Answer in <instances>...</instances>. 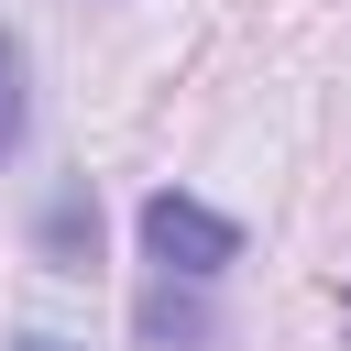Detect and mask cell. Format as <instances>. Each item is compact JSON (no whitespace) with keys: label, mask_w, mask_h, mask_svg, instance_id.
Segmentation results:
<instances>
[{"label":"cell","mask_w":351,"mask_h":351,"mask_svg":"<svg viewBox=\"0 0 351 351\" xmlns=\"http://www.w3.org/2000/svg\"><path fill=\"white\" fill-rule=\"evenodd\" d=\"M143 252H154L176 285H208V274L241 263V219H219V208L186 197V186H154V197H143Z\"/></svg>","instance_id":"obj_1"},{"label":"cell","mask_w":351,"mask_h":351,"mask_svg":"<svg viewBox=\"0 0 351 351\" xmlns=\"http://www.w3.org/2000/svg\"><path fill=\"white\" fill-rule=\"evenodd\" d=\"M88 241H99V208L66 186V197L44 208V252H55V263H88Z\"/></svg>","instance_id":"obj_2"},{"label":"cell","mask_w":351,"mask_h":351,"mask_svg":"<svg viewBox=\"0 0 351 351\" xmlns=\"http://www.w3.org/2000/svg\"><path fill=\"white\" fill-rule=\"evenodd\" d=\"M22 121H33V99H22V44L0 33V165L22 154Z\"/></svg>","instance_id":"obj_3"},{"label":"cell","mask_w":351,"mask_h":351,"mask_svg":"<svg viewBox=\"0 0 351 351\" xmlns=\"http://www.w3.org/2000/svg\"><path fill=\"white\" fill-rule=\"evenodd\" d=\"M11 351H55V340H11Z\"/></svg>","instance_id":"obj_4"}]
</instances>
